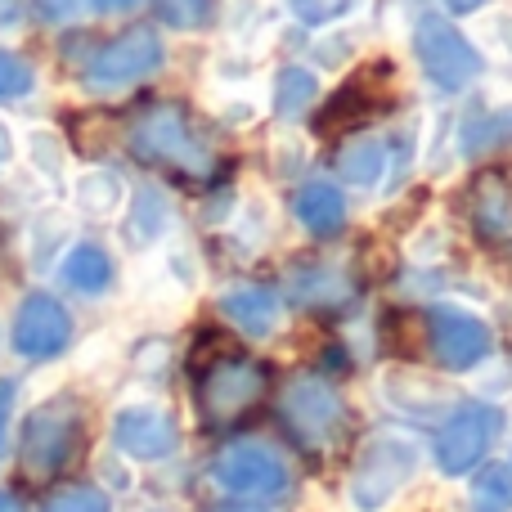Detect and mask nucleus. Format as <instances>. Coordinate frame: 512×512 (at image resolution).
I'll list each match as a JSON object with an SVG mask.
<instances>
[{
  "instance_id": "1",
  "label": "nucleus",
  "mask_w": 512,
  "mask_h": 512,
  "mask_svg": "<svg viewBox=\"0 0 512 512\" xmlns=\"http://www.w3.org/2000/svg\"><path fill=\"white\" fill-rule=\"evenodd\" d=\"M126 144H131V153L140 162H149V167H158V171H171V176H180V180L207 185V180L221 176L216 149L203 140V131H198L176 104H149L144 113H135L131 131H126Z\"/></svg>"
},
{
  "instance_id": "2",
  "label": "nucleus",
  "mask_w": 512,
  "mask_h": 512,
  "mask_svg": "<svg viewBox=\"0 0 512 512\" xmlns=\"http://www.w3.org/2000/svg\"><path fill=\"white\" fill-rule=\"evenodd\" d=\"M198 369V414L207 427H234L239 418H248L270 391V369L261 360H248L239 351H221V355H203L194 360Z\"/></svg>"
},
{
  "instance_id": "3",
  "label": "nucleus",
  "mask_w": 512,
  "mask_h": 512,
  "mask_svg": "<svg viewBox=\"0 0 512 512\" xmlns=\"http://www.w3.org/2000/svg\"><path fill=\"white\" fill-rule=\"evenodd\" d=\"M86 441V418L81 405L68 396L45 400L27 414L23 436H18V463H23L27 481H54L59 472L72 468V459L81 454Z\"/></svg>"
},
{
  "instance_id": "4",
  "label": "nucleus",
  "mask_w": 512,
  "mask_h": 512,
  "mask_svg": "<svg viewBox=\"0 0 512 512\" xmlns=\"http://www.w3.org/2000/svg\"><path fill=\"white\" fill-rule=\"evenodd\" d=\"M279 414H283V423H288V432L301 441V450H315V454L328 450L346 427L342 396L319 378L288 382V391H283V400H279Z\"/></svg>"
},
{
  "instance_id": "5",
  "label": "nucleus",
  "mask_w": 512,
  "mask_h": 512,
  "mask_svg": "<svg viewBox=\"0 0 512 512\" xmlns=\"http://www.w3.org/2000/svg\"><path fill=\"white\" fill-rule=\"evenodd\" d=\"M414 50H418V63H423V72L441 90L472 86V81H477V72H481V54L472 50V41L459 32V27H450L445 18H436V14H427L423 23H418Z\"/></svg>"
},
{
  "instance_id": "6",
  "label": "nucleus",
  "mask_w": 512,
  "mask_h": 512,
  "mask_svg": "<svg viewBox=\"0 0 512 512\" xmlns=\"http://www.w3.org/2000/svg\"><path fill=\"white\" fill-rule=\"evenodd\" d=\"M212 477L225 495H239V499H279L288 490V463L279 459L274 450L256 441H239L230 450L216 454L212 463Z\"/></svg>"
},
{
  "instance_id": "7",
  "label": "nucleus",
  "mask_w": 512,
  "mask_h": 512,
  "mask_svg": "<svg viewBox=\"0 0 512 512\" xmlns=\"http://www.w3.org/2000/svg\"><path fill=\"white\" fill-rule=\"evenodd\" d=\"M162 63V41L153 27H131V32L113 36L108 45H99V54L86 63V86L90 90H122L135 86L140 77H149Z\"/></svg>"
},
{
  "instance_id": "8",
  "label": "nucleus",
  "mask_w": 512,
  "mask_h": 512,
  "mask_svg": "<svg viewBox=\"0 0 512 512\" xmlns=\"http://www.w3.org/2000/svg\"><path fill=\"white\" fill-rule=\"evenodd\" d=\"M9 342L23 360H54L63 355V346L72 342V315L59 297L50 292H27L14 310V328H9Z\"/></svg>"
},
{
  "instance_id": "9",
  "label": "nucleus",
  "mask_w": 512,
  "mask_h": 512,
  "mask_svg": "<svg viewBox=\"0 0 512 512\" xmlns=\"http://www.w3.org/2000/svg\"><path fill=\"white\" fill-rule=\"evenodd\" d=\"M495 427H499V414L490 405H463L441 427V436H436V463H441V472L463 477L486 454V445L495 441Z\"/></svg>"
},
{
  "instance_id": "10",
  "label": "nucleus",
  "mask_w": 512,
  "mask_h": 512,
  "mask_svg": "<svg viewBox=\"0 0 512 512\" xmlns=\"http://www.w3.org/2000/svg\"><path fill=\"white\" fill-rule=\"evenodd\" d=\"M409 472H414V450L400 445V441H378L369 454H364L360 472H355V481H351L355 504L360 508H382L400 486H405Z\"/></svg>"
},
{
  "instance_id": "11",
  "label": "nucleus",
  "mask_w": 512,
  "mask_h": 512,
  "mask_svg": "<svg viewBox=\"0 0 512 512\" xmlns=\"http://www.w3.org/2000/svg\"><path fill=\"white\" fill-rule=\"evenodd\" d=\"M427 324H432V351L445 369H472V364L486 360L490 333L468 310H432Z\"/></svg>"
},
{
  "instance_id": "12",
  "label": "nucleus",
  "mask_w": 512,
  "mask_h": 512,
  "mask_svg": "<svg viewBox=\"0 0 512 512\" xmlns=\"http://www.w3.org/2000/svg\"><path fill=\"white\" fill-rule=\"evenodd\" d=\"M113 441L122 454L131 459H167L176 450V423H171L162 409H149V405H131L113 418Z\"/></svg>"
},
{
  "instance_id": "13",
  "label": "nucleus",
  "mask_w": 512,
  "mask_h": 512,
  "mask_svg": "<svg viewBox=\"0 0 512 512\" xmlns=\"http://www.w3.org/2000/svg\"><path fill=\"white\" fill-rule=\"evenodd\" d=\"M382 108L378 90H369V72H360V77H351L342 90H337L328 104H319L315 113V131L319 135H346V131H360L364 122H369L373 113Z\"/></svg>"
},
{
  "instance_id": "14",
  "label": "nucleus",
  "mask_w": 512,
  "mask_h": 512,
  "mask_svg": "<svg viewBox=\"0 0 512 512\" xmlns=\"http://www.w3.org/2000/svg\"><path fill=\"white\" fill-rule=\"evenodd\" d=\"M221 310L252 337H265L279 328V297L265 283H239V288H230L221 297Z\"/></svg>"
},
{
  "instance_id": "15",
  "label": "nucleus",
  "mask_w": 512,
  "mask_h": 512,
  "mask_svg": "<svg viewBox=\"0 0 512 512\" xmlns=\"http://www.w3.org/2000/svg\"><path fill=\"white\" fill-rule=\"evenodd\" d=\"M472 221H477V230L486 239H504L512 230V189L495 171L477 176V185H472Z\"/></svg>"
},
{
  "instance_id": "16",
  "label": "nucleus",
  "mask_w": 512,
  "mask_h": 512,
  "mask_svg": "<svg viewBox=\"0 0 512 512\" xmlns=\"http://www.w3.org/2000/svg\"><path fill=\"white\" fill-rule=\"evenodd\" d=\"M63 283L86 297H99V292L113 288V256H108L99 243H77L68 256H63Z\"/></svg>"
},
{
  "instance_id": "17",
  "label": "nucleus",
  "mask_w": 512,
  "mask_h": 512,
  "mask_svg": "<svg viewBox=\"0 0 512 512\" xmlns=\"http://www.w3.org/2000/svg\"><path fill=\"white\" fill-rule=\"evenodd\" d=\"M297 221L310 234H337L346 221V203L333 185H306L297 194Z\"/></svg>"
},
{
  "instance_id": "18",
  "label": "nucleus",
  "mask_w": 512,
  "mask_h": 512,
  "mask_svg": "<svg viewBox=\"0 0 512 512\" xmlns=\"http://www.w3.org/2000/svg\"><path fill=\"white\" fill-rule=\"evenodd\" d=\"M346 279L337 270H324V265H310V270L297 274V283H292V297L301 301V306L319 310V306H337V301H346Z\"/></svg>"
},
{
  "instance_id": "19",
  "label": "nucleus",
  "mask_w": 512,
  "mask_h": 512,
  "mask_svg": "<svg viewBox=\"0 0 512 512\" xmlns=\"http://www.w3.org/2000/svg\"><path fill=\"white\" fill-rule=\"evenodd\" d=\"M382 167H387V149L378 140H355L337 153V171L346 180H355V185H373L382 176Z\"/></svg>"
},
{
  "instance_id": "20",
  "label": "nucleus",
  "mask_w": 512,
  "mask_h": 512,
  "mask_svg": "<svg viewBox=\"0 0 512 512\" xmlns=\"http://www.w3.org/2000/svg\"><path fill=\"white\" fill-rule=\"evenodd\" d=\"M310 99H315V77L306 68H283L279 72V113L301 117Z\"/></svg>"
},
{
  "instance_id": "21",
  "label": "nucleus",
  "mask_w": 512,
  "mask_h": 512,
  "mask_svg": "<svg viewBox=\"0 0 512 512\" xmlns=\"http://www.w3.org/2000/svg\"><path fill=\"white\" fill-rule=\"evenodd\" d=\"M472 508L477 512H508L512 508V472L508 468H486V477L472 490Z\"/></svg>"
},
{
  "instance_id": "22",
  "label": "nucleus",
  "mask_w": 512,
  "mask_h": 512,
  "mask_svg": "<svg viewBox=\"0 0 512 512\" xmlns=\"http://www.w3.org/2000/svg\"><path fill=\"white\" fill-rule=\"evenodd\" d=\"M162 225H167V203L153 189H140L135 194V212H131V239H140V243L158 239Z\"/></svg>"
},
{
  "instance_id": "23",
  "label": "nucleus",
  "mask_w": 512,
  "mask_h": 512,
  "mask_svg": "<svg viewBox=\"0 0 512 512\" xmlns=\"http://www.w3.org/2000/svg\"><path fill=\"white\" fill-rule=\"evenodd\" d=\"M32 86H36L32 63L9 54V50H0V104H5V99H23Z\"/></svg>"
},
{
  "instance_id": "24",
  "label": "nucleus",
  "mask_w": 512,
  "mask_h": 512,
  "mask_svg": "<svg viewBox=\"0 0 512 512\" xmlns=\"http://www.w3.org/2000/svg\"><path fill=\"white\" fill-rule=\"evenodd\" d=\"M41 512H108V499H104V490H95V486H72V490H59V495L45 499Z\"/></svg>"
},
{
  "instance_id": "25",
  "label": "nucleus",
  "mask_w": 512,
  "mask_h": 512,
  "mask_svg": "<svg viewBox=\"0 0 512 512\" xmlns=\"http://www.w3.org/2000/svg\"><path fill=\"white\" fill-rule=\"evenodd\" d=\"M158 14L167 27H198L212 18V0H158Z\"/></svg>"
},
{
  "instance_id": "26",
  "label": "nucleus",
  "mask_w": 512,
  "mask_h": 512,
  "mask_svg": "<svg viewBox=\"0 0 512 512\" xmlns=\"http://www.w3.org/2000/svg\"><path fill=\"white\" fill-rule=\"evenodd\" d=\"M14 405H18V382L0 378V463L9 454V427H14Z\"/></svg>"
},
{
  "instance_id": "27",
  "label": "nucleus",
  "mask_w": 512,
  "mask_h": 512,
  "mask_svg": "<svg viewBox=\"0 0 512 512\" xmlns=\"http://www.w3.org/2000/svg\"><path fill=\"white\" fill-rule=\"evenodd\" d=\"M292 9H297V18H306V23H328V18L346 14L351 0H292Z\"/></svg>"
},
{
  "instance_id": "28",
  "label": "nucleus",
  "mask_w": 512,
  "mask_h": 512,
  "mask_svg": "<svg viewBox=\"0 0 512 512\" xmlns=\"http://www.w3.org/2000/svg\"><path fill=\"white\" fill-rule=\"evenodd\" d=\"M364 248H369V252H364V270H378V274H391V270H396V256H391L387 248H382V243H378V248L382 252H373V243H364Z\"/></svg>"
},
{
  "instance_id": "29",
  "label": "nucleus",
  "mask_w": 512,
  "mask_h": 512,
  "mask_svg": "<svg viewBox=\"0 0 512 512\" xmlns=\"http://www.w3.org/2000/svg\"><path fill=\"white\" fill-rule=\"evenodd\" d=\"M36 9H41L45 18H68L72 9H77V0H36Z\"/></svg>"
},
{
  "instance_id": "30",
  "label": "nucleus",
  "mask_w": 512,
  "mask_h": 512,
  "mask_svg": "<svg viewBox=\"0 0 512 512\" xmlns=\"http://www.w3.org/2000/svg\"><path fill=\"white\" fill-rule=\"evenodd\" d=\"M90 5H95L99 14H117V9H131V5H140V0H90Z\"/></svg>"
},
{
  "instance_id": "31",
  "label": "nucleus",
  "mask_w": 512,
  "mask_h": 512,
  "mask_svg": "<svg viewBox=\"0 0 512 512\" xmlns=\"http://www.w3.org/2000/svg\"><path fill=\"white\" fill-rule=\"evenodd\" d=\"M445 5H450L454 14H472V9H481L486 0H445Z\"/></svg>"
},
{
  "instance_id": "32",
  "label": "nucleus",
  "mask_w": 512,
  "mask_h": 512,
  "mask_svg": "<svg viewBox=\"0 0 512 512\" xmlns=\"http://www.w3.org/2000/svg\"><path fill=\"white\" fill-rule=\"evenodd\" d=\"M0 512H23V504H18L14 490H0Z\"/></svg>"
},
{
  "instance_id": "33",
  "label": "nucleus",
  "mask_w": 512,
  "mask_h": 512,
  "mask_svg": "<svg viewBox=\"0 0 512 512\" xmlns=\"http://www.w3.org/2000/svg\"><path fill=\"white\" fill-rule=\"evenodd\" d=\"M225 512H252V508H225Z\"/></svg>"
}]
</instances>
